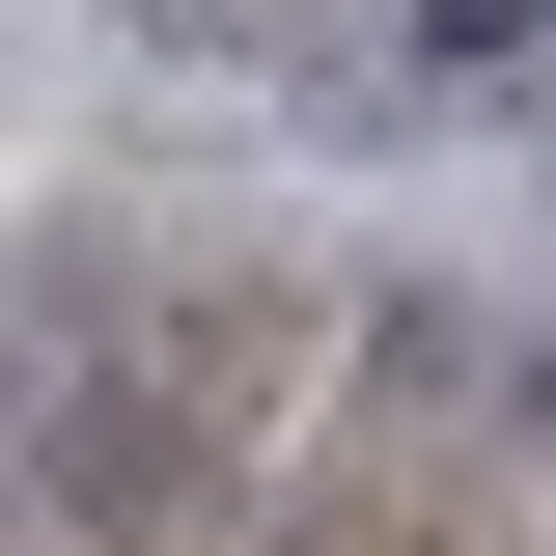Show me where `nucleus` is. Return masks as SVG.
<instances>
[{
  "mask_svg": "<svg viewBox=\"0 0 556 556\" xmlns=\"http://www.w3.org/2000/svg\"><path fill=\"white\" fill-rule=\"evenodd\" d=\"M529 56V0H417V84H501Z\"/></svg>",
  "mask_w": 556,
  "mask_h": 556,
  "instance_id": "1",
  "label": "nucleus"
}]
</instances>
